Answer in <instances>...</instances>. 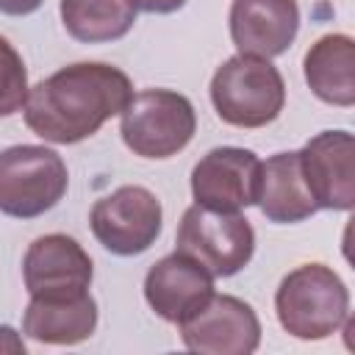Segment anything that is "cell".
<instances>
[{
	"mask_svg": "<svg viewBox=\"0 0 355 355\" xmlns=\"http://www.w3.org/2000/svg\"><path fill=\"white\" fill-rule=\"evenodd\" d=\"M136 11L133 0H61V22L83 44L122 39L133 28Z\"/></svg>",
	"mask_w": 355,
	"mask_h": 355,
	"instance_id": "obj_17",
	"label": "cell"
},
{
	"mask_svg": "<svg viewBox=\"0 0 355 355\" xmlns=\"http://www.w3.org/2000/svg\"><path fill=\"white\" fill-rule=\"evenodd\" d=\"M161 202L144 186H119L92 205L94 239L114 255H141L161 236Z\"/></svg>",
	"mask_w": 355,
	"mask_h": 355,
	"instance_id": "obj_7",
	"label": "cell"
},
{
	"mask_svg": "<svg viewBox=\"0 0 355 355\" xmlns=\"http://www.w3.org/2000/svg\"><path fill=\"white\" fill-rule=\"evenodd\" d=\"M211 103L233 128H263L286 105V83L269 58L233 55L211 78Z\"/></svg>",
	"mask_w": 355,
	"mask_h": 355,
	"instance_id": "obj_3",
	"label": "cell"
},
{
	"mask_svg": "<svg viewBox=\"0 0 355 355\" xmlns=\"http://www.w3.org/2000/svg\"><path fill=\"white\" fill-rule=\"evenodd\" d=\"M178 252L202 263L214 277L241 272L255 252V230L239 211H214L191 205L178 225Z\"/></svg>",
	"mask_w": 355,
	"mask_h": 355,
	"instance_id": "obj_6",
	"label": "cell"
},
{
	"mask_svg": "<svg viewBox=\"0 0 355 355\" xmlns=\"http://www.w3.org/2000/svg\"><path fill=\"white\" fill-rule=\"evenodd\" d=\"M0 352H25L22 338H19L17 330L8 327V324H0Z\"/></svg>",
	"mask_w": 355,
	"mask_h": 355,
	"instance_id": "obj_21",
	"label": "cell"
},
{
	"mask_svg": "<svg viewBox=\"0 0 355 355\" xmlns=\"http://www.w3.org/2000/svg\"><path fill=\"white\" fill-rule=\"evenodd\" d=\"M133 6L147 14H172L178 8H183L186 0H133Z\"/></svg>",
	"mask_w": 355,
	"mask_h": 355,
	"instance_id": "obj_19",
	"label": "cell"
},
{
	"mask_svg": "<svg viewBox=\"0 0 355 355\" xmlns=\"http://www.w3.org/2000/svg\"><path fill=\"white\" fill-rule=\"evenodd\" d=\"M261 158L244 147H214L191 169L194 202L214 211H241L258 202Z\"/></svg>",
	"mask_w": 355,
	"mask_h": 355,
	"instance_id": "obj_9",
	"label": "cell"
},
{
	"mask_svg": "<svg viewBox=\"0 0 355 355\" xmlns=\"http://www.w3.org/2000/svg\"><path fill=\"white\" fill-rule=\"evenodd\" d=\"M69 175L61 155L42 144H14L0 153V214L33 219L55 208Z\"/></svg>",
	"mask_w": 355,
	"mask_h": 355,
	"instance_id": "obj_4",
	"label": "cell"
},
{
	"mask_svg": "<svg viewBox=\"0 0 355 355\" xmlns=\"http://www.w3.org/2000/svg\"><path fill=\"white\" fill-rule=\"evenodd\" d=\"M44 0H0V14H8V17H25V14H33Z\"/></svg>",
	"mask_w": 355,
	"mask_h": 355,
	"instance_id": "obj_20",
	"label": "cell"
},
{
	"mask_svg": "<svg viewBox=\"0 0 355 355\" xmlns=\"http://www.w3.org/2000/svg\"><path fill=\"white\" fill-rule=\"evenodd\" d=\"M119 116L122 141L141 158H169L180 153L197 130L194 105L172 89H144L133 94Z\"/></svg>",
	"mask_w": 355,
	"mask_h": 355,
	"instance_id": "obj_5",
	"label": "cell"
},
{
	"mask_svg": "<svg viewBox=\"0 0 355 355\" xmlns=\"http://www.w3.org/2000/svg\"><path fill=\"white\" fill-rule=\"evenodd\" d=\"M133 97L130 78L103 61L69 64L28 89L25 125L44 141L78 144L94 136Z\"/></svg>",
	"mask_w": 355,
	"mask_h": 355,
	"instance_id": "obj_1",
	"label": "cell"
},
{
	"mask_svg": "<svg viewBox=\"0 0 355 355\" xmlns=\"http://www.w3.org/2000/svg\"><path fill=\"white\" fill-rule=\"evenodd\" d=\"M178 327L183 344L202 355H250L261 344V322L255 311L230 294L214 291Z\"/></svg>",
	"mask_w": 355,
	"mask_h": 355,
	"instance_id": "obj_8",
	"label": "cell"
},
{
	"mask_svg": "<svg viewBox=\"0 0 355 355\" xmlns=\"http://www.w3.org/2000/svg\"><path fill=\"white\" fill-rule=\"evenodd\" d=\"M302 72L308 89L322 103L341 108L355 103V42L347 33L316 39L302 58Z\"/></svg>",
	"mask_w": 355,
	"mask_h": 355,
	"instance_id": "obj_16",
	"label": "cell"
},
{
	"mask_svg": "<svg viewBox=\"0 0 355 355\" xmlns=\"http://www.w3.org/2000/svg\"><path fill=\"white\" fill-rule=\"evenodd\" d=\"M255 205H261L263 216L277 225H294L319 211L305 186L297 150L275 153L261 161V189Z\"/></svg>",
	"mask_w": 355,
	"mask_h": 355,
	"instance_id": "obj_15",
	"label": "cell"
},
{
	"mask_svg": "<svg viewBox=\"0 0 355 355\" xmlns=\"http://www.w3.org/2000/svg\"><path fill=\"white\" fill-rule=\"evenodd\" d=\"M227 22L239 55L275 58L300 31V6L297 0H233Z\"/></svg>",
	"mask_w": 355,
	"mask_h": 355,
	"instance_id": "obj_12",
	"label": "cell"
},
{
	"mask_svg": "<svg viewBox=\"0 0 355 355\" xmlns=\"http://www.w3.org/2000/svg\"><path fill=\"white\" fill-rule=\"evenodd\" d=\"M89 252L67 233H47L31 241L22 258V277L31 297H67L89 291L92 283Z\"/></svg>",
	"mask_w": 355,
	"mask_h": 355,
	"instance_id": "obj_11",
	"label": "cell"
},
{
	"mask_svg": "<svg viewBox=\"0 0 355 355\" xmlns=\"http://www.w3.org/2000/svg\"><path fill=\"white\" fill-rule=\"evenodd\" d=\"M275 311L288 336L322 341L347 322L349 291L330 266L302 263L280 280L275 291Z\"/></svg>",
	"mask_w": 355,
	"mask_h": 355,
	"instance_id": "obj_2",
	"label": "cell"
},
{
	"mask_svg": "<svg viewBox=\"0 0 355 355\" xmlns=\"http://www.w3.org/2000/svg\"><path fill=\"white\" fill-rule=\"evenodd\" d=\"M300 169L316 208L349 211L355 205V139L349 130H322L305 141Z\"/></svg>",
	"mask_w": 355,
	"mask_h": 355,
	"instance_id": "obj_10",
	"label": "cell"
},
{
	"mask_svg": "<svg viewBox=\"0 0 355 355\" xmlns=\"http://www.w3.org/2000/svg\"><path fill=\"white\" fill-rule=\"evenodd\" d=\"M97 327V302L89 291L67 297H31L22 333L42 344H80Z\"/></svg>",
	"mask_w": 355,
	"mask_h": 355,
	"instance_id": "obj_14",
	"label": "cell"
},
{
	"mask_svg": "<svg viewBox=\"0 0 355 355\" xmlns=\"http://www.w3.org/2000/svg\"><path fill=\"white\" fill-rule=\"evenodd\" d=\"M214 294V275L183 252L164 255L144 277L147 305L172 324H180Z\"/></svg>",
	"mask_w": 355,
	"mask_h": 355,
	"instance_id": "obj_13",
	"label": "cell"
},
{
	"mask_svg": "<svg viewBox=\"0 0 355 355\" xmlns=\"http://www.w3.org/2000/svg\"><path fill=\"white\" fill-rule=\"evenodd\" d=\"M28 100V72L14 44L0 36V116L17 114Z\"/></svg>",
	"mask_w": 355,
	"mask_h": 355,
	"instance_id": "obj_18",
	"label": "cell"
}]
</instances>
